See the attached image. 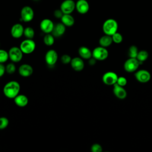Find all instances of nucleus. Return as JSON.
<instances>
[{"label":"nucleus","mask_w":152,"mask_h":152,"mask_svg":"<svg viewBox=\"0 0 152 152\" xmlns=\"http://www.w3.org/2000/svg\"><path fill=\"white\" fill-rule=\"evenodd\" d=\"M20 90V85L16 81H10L6 83L3 88V93L8 99H14Z\"/></svg>","instance_id":"obj_1"},{"label":"nucleus","mask_w":152,"mask_h":152,"mask_svg":"<svg viewBox=\"0 0 152 152\" xmlns=\"http://www.w3.org/2000/svg\"><path fill=\"white\" fill-rule=\"evenodd\" d=\"M118 24L117 21L113 18H109L106 20L103 24L102 30L105 34L112 36L114 33L117 32Z\"/></svg>","instance_id":"obj_2"},{"label":"nucleus","mask_w":152,"mask_h":152,"mask_svg":"<svg viewBox=\"0 0 152 152\" xmlns=\"http://www.w3.org/2000/svg\"><path fill=\"white\" fill-rule=\"evenodd\" d=\"M19 47L24 54L28 55L34 51L36 43L33 39H26L21 42Z\"/></svg>","instance_id":"obj_3"},{"label":"nucleus","mask_w":152,"mask_h":152,"mask_svg":"<svg viewBox=\"0 0 152 152\" xmlns=\"http://www.w3.org/2000/svg\"><path fill=\"white\" fill-rule=\"evenodd\" d=\"M34 16L33 9L28 5L23 7L20 11V18L26 23L30 22L33 20Z\"/></svg>","instance_id":"obj_4"},{"label":"nucleus","mask_w":152,"mask_h":152,"mask_svg":"<svg viewBox=\"0 0 152 152\" xmlns=\"http://www.w3.org/2000/svg\"><path fill=\"white\" fill-rule=\"evenodd\" d=\"M9 59L13 62H19L23 58V53L20 47L12 46L8 50Z\"/></svg>","instance_id":"obj_5"},{"label":"nucleus","mask_w":152,"mask_h":152,"mask_svg":"<svg viewBox=\"0 0 152 152\" xmlns=\"http://www.w3.org/2000/svg\"><path fill=\"white\" fill-rule=\"evenodd\" d=\"M109 55V52L106 48L103 46H98L94 48L92 52V57L96 60L103 61L106 59Z\"/></svg>","instance_id":"obj_6"},{"label":"nucleus","mask_w":152,"mask_h":152,"mask_svg":"<svg viewBox=\"0 0 152 152\" xmlns=\"http://www.w3.org/2000/svg\"><path fill=\"white\" fill-rule=\"evenodd\" d=\"M60 9L64 14H72L75 10V2L74 0H64L60 5Z\"/></svg>","instance_id":"obj_7"},{"label":"nucleus","mask_w":152,"mask_h":152,"mask_svg":"<svg viewBox=\"0 0 152 152\" xmlns=\"http://www.w3.org/2000/svg\"><path fill=\"white\" fill-rule=\"evenodd\" d=\"M140 64L137 58H129L124 64V69L126 72H132L138 69Z\"/></svg>","instance_id":"obj_8"},{"label":"nucleus","mask_w":152,"mask_h":152,"mask_svg":"<svg viewBox=\"0 0 152 152\" xmlns=\"http://www.w3.org/2000/svg\"><path fill=\"white\" fill-rule=\"evenodd\" d=\"M58 59V55L56 50L50 49L48 50L45 56L46 63L49 66H53L57 62Z\"/></svg>","instance_id":"obj_9"},{"label":"nucleus","mask_w":152,"mask_h":152,"mask_svg":"<svg viewBox=\"0 0 152 152\" xmlns=\"http://www.w3.org/2000/svg\"><path fill=\"white\" fill-rule=\"evenodd\" d=\"M54 26L53 22L49 18L43 19L40 23V28L45 34L51 33Z\"/></svg>","instance_id":"obj_10"},{"label":"nucleus","mask_w":152,"mask_h":152,"mask_svg":"<svg viewBox=\"0 0 152 152\" xmlns=\"http://www.w3.org/2000/svg\"><path fill=\"white\" fill-rule=\"evenodd\" d=\"M90 9V5L87 0H77L75 2V10L80 14L87 13Z\"/></svg>","instance_id":"obj_11"},{"label":"nucleus","mask_w":152,"mask_h":152,"mask_svg":"<svg viewBox=\"0 0 152 152\" xmlns=\"http://www.w3.org/2000/svg\"><path fill=\"white\" fill-rule=\"evenodd\" d=\"M118 78V77L116 73L109 71L103 74L102 81L106 85H114L116 83Z\"/></svg>","instance_id":"obj_12"},{"label":"nucleus","mask_w":152,"mask_h":152,"mask_svg":"<svg viewBox=\"0 0 152 152\" xmlns=\"http://www.w3.org/2000/svg\"><path fill=\"white\" fill-rule=\"evenodd\" d=\"M24 30V28L21 24L16 23L11 27L10 33L12 37L15 39H19L23 35Z\"/></svg>","instance_id":"obj_13"},{"label":"nucleus","mask_w":152,"mask_h":152,"mask_svg":"<svg viewBox=\"0 0 152 152\" xmlns=\"http://www.w3.org/2000/svg\"><path fill=\"white\" fill-rule=\"evenodd\" d=\"M135 77L137 80L142 83H145L149 81L151 78L150 72L145 69H141L135 73Z\"/></svg>","instance_id":"obj_14"},{"label":"nucleus","mask_w":152,"mask_h":152,"mask_svg":"<svg viewBox=\"0 0 152 152\" xmlns=\"http://www.w3.org/2000/svg\"><path fill=\"white\" fill-rule=\"evenodd\" d=\"M19 74L23 77H28L31 76L33 72V67L27 64H23L18 68Z\"/></svg>","instance_id":"obj_15"},{"label":"nucleus","mask_w":152,"mask_h":152,"mask_svg":"<svg viewBox=\"0 0 152 152\" xmlns=\"http://www.w3.org/2000/svg\"><path fill=\"white\" fill-rule=\"evenodd\" d=\"M70 65L71 68L75 71H81L84 68V62L81 57L72 58Z\"/></svg>","instance_id":"obj_16"},{"label":"nucleus","mask_w":152,"mask_h":152,"mask_svg":"<svg viewBox=\"0 0 152 152\" xmlns=\"http://www.w3.org/2000/svg\"><path fill=\"white\" fill-rule=\"evenodd\" d=\"M65 30L66 26L61 22L55 24L53 29L51 33L55 37H58L62 36L65 33Z\"/></svg>","instance_id":"obj_17"},{"label":"nucleus","mask_w":152,"mask_h":152,"mask_svg":"<svg viewBox=\"0 0 152 152\" xmlns=\"http://www.w3.org/2000/svg\"><path fill=\"white\" fill-rule=\"evenodd\" d=\"M113 91L115 96L120 99H124L126 97L127 93L124 87L121 86L116 83L113 85Z\"/></svg>","instance_id":"obj_18"},{"label":"nucleus","mask_w":152,"mask_h":152,"mask_svg":"<svg viewBox=\"0 0 152 152\" xmlns=\"http://www.w3.org/2000/svg\"><path fill=\"white\" fill-rule=\"evenodd\" d=\"M14 101L15 104L17 106L21 107L26 106L28 103V99L26 95L23 94H18L14 99Z\"/></svg>","instance_id":"obj_19"},{"label":"nucleus","mask_w":152,"mask_h":152,"mask_svg":"<svg viewBox=\"0 0 152 152\" xmlns=\"http://www.w3.org/2000/svg\"><path fill=\"white\" fill-rule=\"evenodd\" d=\"M61 20L66 27H71L75 23V19L71 14H64Z\"/></svg>","instance_id":"obj_20"},{"label":"nucleus","mask_w":152,"mask_h":152,"mask_svg":"<svg viewBox=\"0 0 152 152\" xmlns=\"http://www.w3.org/2000/svg\"><path fill=\"white\" fill-rule=\"evenodd\" d=\"M80 56L84 59H89L92 57V52L86 46H81L78 49Z\"/></svg>","instance_id":"obj_21"},{"label":"nucleus","mask_w":152,"mask_h":152,"mask_svg":"<svg viewBox=\"0 0 152 152\" xmlns=\"http://www.w3.org/2000/svg\"><path fill=\"white\" fill-rule=\"evenodd\" d=\"M113 42V40L111 36L105 34L102 36L99 39V44L101 46L103 47H107L110 46Z\"/></svg>","instance_id":"obj_22"},{"label":"nucleus","mask_w":152,"mask_h":152,"mask_svg":"<svg viewBox=\"0 0 152 152\" xmlns=\"http://www.w3.org/2000/svg\"><path fill=\"white\" fill-rule=\"evenodd\" d=\"M55 42V37L52 34H46L43 37V43L48 46H50L53 45Z\"/></svg>","instance_id":"obj_23"},{"label":"nucleus","mask_w":152,"mask_h":152,"mask_svg":"<svg viewBox=\"0 0 152 152\" xmlns=\"http://www.w3.org/2000/svg\"><path fill=\"white\" fill-rule=\"evenodd\" d=\"M34 30L31 27H27L24 28V34L23 35L26 37V39H33L34 36Z\"/></svg>","instance_id":"obj_24"},{"label":"nucleus","mask_w":152,"mask_h":152,"mask_svg":"<svg viewBox=\"0 0 152 152\" xmlns=\"http://www.w3.org/2000/svg\"><path fill=\"white\" fill-rule=\"evenodd\" d=\"M148 57V53L146 50L139 51L137 56V59L138 60L140 64H142V62L145 61Z\"/></svg>","instance_id":"obj_25"},{"label":"nucleus","mask_w":152,"mask_h":152,"mask_svg":"<svg viewBox=\"0 0 152 152\" xmlns=\"http://www.w3.org/2000/svg\"><path fill=\"white\" fill-rule=\"evenodd\" d=\"M138 48L137 46L132 45L130 46L129 49V52H128V55L129 58H137V55H138Z\"/></svg>","instance_id":"obj_26"},{"label":"nucleus","mask_w":152,"mask_h":152,"mask_svg":"<svg viewBox=\"0 0 152 152\" xmlns=\"http://www.w3.org/2000/svg\"><path fill=\"white\" fill-rule=\"evenodd\" d=\"M9 59L8 52L4 49H0V63L4 64Z\"/></svg>","instance_id":"obj_27"},{"label":"nucleus","mask_w":152,"mask_h":152,"mask_svg":"<svg viewBox=\"0 0 152 152\" xmlns=\"http://www.w3.org/2000/svg\"><path fill=\"white\" fill-rule=\"evenodd\" d=\"M5 70H6V72L9 74H14L16 71V66L15 64L12 62L8 63L5 66Z\"/></svg>","instance_id":"obj_28"},{"label":"nucleus","mask_w":152,"mask_h":152,"mask_svg":"<svg viewBox=\"0 0 152 152\" xmlns=\"http://www.w3.org/2000/svg\"><path fill=\"white\" fill-rule=\"evenodd\" d=\"M9 124L8 119L6 117H0V130L5 129Z\"/></svg>","instance_id":"obj_29"},{"label":"nucleus","mask_w":152,"mask_h":152,"mask_svg":"<svg viewBox=\"0 0 152 152\" xmlns=\"http://www.w3.org/2000/svg\"><path fill=\"white\" fill-rule=\"evenodd\" d=\"M112 38L113 40V42L115 43H120L122 42L123 40V37L121 35V33L118 32H116L112 36Z\"/></svg>","instance_id":"obj_30"},{"label":"nucleus","mask_w":152,"mask_h":152,"mask_svg":"<svg viewBox=\"0 0 152 152\" xmlns=\"http://www.w3.org/2000/svg\"><path fill=\"white\" fill-rule=\"evenodd\" d=\"M71 57L67 54H64L61 56V61L64 64H70L71 61Z\"/></svg>","instance_id":"obj_31"},{"label":"nucleus","mask_w":152,"mask_h":152,"mask_svg":"<svg viewBox=\"0 0 152 152\" xmlns=\"http://www.w3.org/2000/svg\"><path fill=\"white\" fill-rule=\"evenodd\" d=\"M91 150L92 152H102V147L99 144H94L91 147Z\"/></svg>","instance_id":"obj_32"},{"label":"nucleus","mask_w":152,"mask_h":152,"mask_svg":"<svg viewBox=\"0 0 152 152\" xmlns=\"http://www.w3.org/2000/svg\"><path fill=\"white\" fill-rule=\"evenodd\" d=\"M116 84H118V85H119L121 86L124 87L127 84V80L124 77H119L118 78Z\"/></svg>","instance_id":"obj_33"},{"label":"nucleus","mask_w":152,"mask_h":152,"mask_svg":"<svg viewBox=\"0 0 152 152\" xmlns=\"http://www.w3.org/2000/svg\"><path fill=\"white\" fill-rule=\"evenodd\" d=\"M64 15V13L61 10V9H58L54 11L53 12V15L56 18H61L62 15Z\"/></svg>","instance_id":"obj_34"},{"label":"nucleus","mask_w":152,"mask_h":152,"mask_svg":"<svg viewBox=\"0 0 152 152\" xmlns=\"http://www.w3.org/2000/svg\"><path fill=\"white\" fill-rule=\"evenodd\" d=\"M5 72V66L3 64L0 63V77H2Z\"/></svg>","instance_id":"obj_35"},{"label":"nucleus","mask_w":152,"mask_h":152,"mask_svg":"<svg viewBox=\"0 0 152 152\" xmlns=\"http://www.w3.org/2000/svg\"><path fill=\"white\" fill-rule=\"evenodd\" d=\"M90 60H89V64H90V65H94V64H95V62H96V59H94L93 57V58H90L89 59Z\"/></svg>","instance_id":"obj_36"},{"label":"nucleus","mask_w":152,"mask_h":152,"mask_svg":"<svg viewBox=\"0 0 152 152\" xmlns=\"http://www.w3.org/2000/svg\"></svg>","instance_id":"obj_37"}]
</instances>
